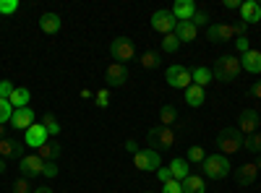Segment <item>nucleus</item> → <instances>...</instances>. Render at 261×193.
I'll return each mask as SVG.
<instances>
[{
    "instance_id": "nucleus-13",
    "label": "nucleus",
    "mask_w": 261,
    "mask_h": 193,
    "mask_svg": "<svg viewBox=\"0 0 261 193\" xmlns=\"http://www.w3.org/2000/svg\"><path fill=\"white\" fill-rule=\"evenodd\" d=\"M105 78H107V84H110V87H125L128 78H130V73H128V68L123 66V63H110V66H107V71H105Z\"/></svg>"
},
{
    "instance_id": "nucleus-24",
    "label": "nucleus",
    "mask_w": 261,
    "mask_h": 193,
    "mask_svg": "<svg viewBox=\"0 0 261 193\" xmlns=\"http://www.w3.org/2000/svg\"><path fill=\"white\" fill-rule=\"evenodd\" d=\"M183 193H206V183H204V178H199V175H188L183 183Z\"/></svg>"
},
{
    "instance_id": "nucleus-42",
    "label": "nucleus",
    "mask_w": 261,
    "mask_h": 193,
    "mask_svg": "<svg viewBox=\"0 0 261 193\" xmlns=\"http://www.w3.org/2000/svg\"><path fill=\"white\" fill-rule=\"evenodd\" d=\"M42 175H45V178H58V175H60V170H58L55 162H45V170H42Z\"/></svg>"
},
{
    "instance_id": "nucleus-19",
    "label": "nucleus",
    "mask_w": 261,
    "mask_h": 193,
    "mask_svg": "<svg viewBox=\"0 0 261 193\" xmlns=\"http://www.w3.org/2000/svg\"><path fill=\"white\" fill-rule=\"evenodd\" d=\"M167 167H170V173H172V180H178V183H183V180L191 175V164H188V159H183V157H175Z\"/></svg>"
},
{
    "instance_id": "nucleus-30",
    "label": "nucleus",
    "mask_w": 261,
    "mask_h": 193,
    "mask_svg": "<svg viewBox=\"0 0 261 193\" xmlns=\"http://www.w3.org/2000/svg\"><path fill=\"white\" fill-rule=\"evenodd\" d=\"M157 66H160V55L151 52V50H146V52L141 55V68L151 71V68H157Z\"/></svg>"
},
{
    "instance_id": "nucleus-36",
    "label": "nucleus",
    "mask_w": 261,
    "mask_h": 193,
    "mask_svg": "<svg viewBox=\"0 0 261 193\" xmlns=\"http://www.w3.org/2000/svg\"><path fill=\"white\" fill-rule=\"evenodd\" d=\"M217 32H220V42H230V39H235V29H232V24H217Z\"/></svg>"
},
{
    "instance_id": "nucleus-41",
    "label": "nucleus",
    "mask_w": 261,
    "mask_h": 193,
    "mask_svg": "<svg viewBox=\"0 0 261 193\" xmlns=\"http://www.w3.org/2000/svg\"><path fill=\"white\" fill-rule=\"evenodd\" d=\"M162 193H183V185L178 180H167L162 183Z\"/></svg>"
},
{
    "instance_id": "nucleus-40",
    "label": "nucleus",
    "mask_w": 261,
    "mask_h": 193,
    "mask_svg": "<svg viewBox=\"0 0 261 193\" xmlns=\"http://www.w3.org/2000/svg\"><path fill=\"white\" fill-rule=\"evenodd\" d=\"M235 50L241 52V55H246L251 50V39L248 37H235Z\"/></svg>"
},
{
    "instance_id": "nucleus-49",
    "label": "nucleus",
    "mask_w": 261,
    "mask_h": 193,
    "mask_svg": "<svg viewBox=\"0 0 261 193\" xmlns=\"http://www.w3.org/2000/svg\"><path fill=\"white\" fill-rule=\"evenodd\" d=\"M92 97H94V94H92L89 89H81V99H92Z\"/></svg>"
},
{
    "instance_id": "nucleus-10",
    "label": "nucleus",
    "mask_w": 261,
    "mask_h": 193,
    "mask_svg": "<svg viewBox=\"0 0 261 193\" xmlns=\"http://www.w3.org/2000/svg\"><path fill=\"white\" fill-rule=\"evenodd\" d=\"M18 170L24 178H37V175H42V170H45V159L39 154H24L18 159Z\"/></svg>"
},
{
    "instance_id": "nucleus-27",
    "label": "nucleus",
    "mask_w": 261,
    "mask_h": 193,
    "mask_svg": "<svg viewBox=\"0 0 261 193\" xmlns=\"http://www.w3.org/2000/svg\"><path fill=\"white\" fill-rule=\"evenodd\" d=\"M178 120V110L172 104H165L162 110H160V125H165V128H170L172 123Z\"/></svg>"
},
{
    "instance_id": "nucleus-4",
    "label": "nucleus",
    "mask_w": 261,
    "mask_h": 193,
    "mask_svg": "<svg viewBox=\"0 0 261 193\" xmlns=\"http://www.w3.org/2000/svg\"><path fill=\"white\" fill-rule=\"evenodd\" d=\"M201 167H204V175L209 180H222L230 175V159L225 154H206Z\"/></svg>"
},
{
    "instance_id": "nucleus-18",
    "label": "nucleus",
    "mask_w": 261,
    "mask_h": 193,
    "mask_svg": "<svg viewBox=\"0 0 261 193\" xmlns=\"http://www.w3.org/2000/svg\"><path fill=\"white\" fill-rule=\"evenodd\" d=\"M241 68L246 73H261V52L258 50H248L246 55H241Z\"/></svg>"
},
{
    "instance_id": "nucleus-38",
    "label": "nucleus",
    "mask_w": 261,
    "mask_h": 193,
    "mask_svg": "<svg viewBox=\"0 0 261 193\" xmlns=\"http://www.w3.org/2000/svg\"><path fill=\"white\" fill-rule=\"evenodd\" d=\"M191 21H193L196 29H199V26H209V13H206V11H196Z\"/></svg>"
},
{
    "instance_id": "nucleus-50",
    "label": "nucleus",
    "mask_w": 261,
    "mask_h": 193,
    "mask_svg": "<svg viewBox=\"0 0 261 193\" xmlns=\"http://www.w3.org/2000/svg\"><path fill=\"white\" fill-rule=\"evenodd\" d=\"M3 173H6V159L0 157V175H3Z\"/></svg>"
},
{
    "instance_id": "nucleus-8",
    "label": "nucleus",
    "mask_w": 261,
    "mask_h": 193,
    "mask_svg": "<svg viewBox=\"0 0 261 193\" xmlns=\"http://www.w3.org/2000/svg\"><path fill=\"white\" fill-rule=\"evenodd\" d=\"M165 78H167V84L170 87H175V89H188L191 84H193V78H191V71L186 68V66H170L167 71H165Z\"/></svg>"
},
{
    "instance_id": "nucleus-39",
    "label": "nucleus",
    "mask_w": 261,
    "mask_h": 193,
    "mask_svg": "<svg viewBox=\"0 0 261 193\" xmlns=\"http://www.w3.org/2000/svg\"><path fill=\"white\" fill-rule=\"evenodd\" d=\"M13 89H16V84L8 81V78H3V81H0V99H8L13 94Z\"/></svg>"
},
{
    "instance_id": "nucleus-2",
    "label": "nucleus",
    "mask_w": 261,
    "mask_h": 193,
    "mask_svg": "<svg viewBox=\"0 0 261 193\" xmlns=\"http://www.w3.org/2000/svg\"><path fill=\"white\" fill-rule=\"evenodd\" d=\"M217 149H220V154H225V157L241 152V149H243V133L238 131V125L222 128L220 136H217Z\"/></svg>"
},
{
    "instance_id": "nucleus-37",
    "label": "nucleus",
    "mask_w": 261,
    "mask_h": 193,
    "mask_svg": "<svg viewBox=\"0 0 261 193\" xmlns=\"http://www.w3.org/2000/svg\"><path fill=\"white\" fill-rule=\"evenodd\" d=\"M18 11V0H0V13L3 16H11Z\"/></svg>"
},
{
    "instance_id": "nucleus-26",
    "label": "nucleus",
    "mask_w": 261,
    "mask_h": 193,
    "mask_svg": "<svg viewBox=\"0 0 261 193\" xmlns=\"http://www.w3.org/2000/svg\"><path fill=\"white\" fill-rule=\"evenodd\" d=\"M204 99H206V92H204L201 87L191 84V87L186 89V102H188L191 107H201V104H204Z\"/></svg>"
},
{
    "instance_id": "nucleus-35",
    "label": "nucleus",
    "mask_w": 261,
    "mask_h": 193,
    "mask_svg": "<svg viewBox=\"0 0 261 193\" xmlns=\"http://www.w3.org/2000/svg\"><path fill=\"white\" fill-rule=\"evenodd\" d=\"M32 190H34V188H32L29 178L21 175V178H16V180H13V193H32Z\"/></svg>"
},
{
    "instance_id": "nucleus-6",
    "label": "nucleus",
    "mask_w": 261,
    "mask_h": 193,
    "mask_svg": "<svg viewBox=\"0 0 261 193\" xmlns=\"http://www.w3.org/2000/svg\"><path fill=\"white\" fill-rule=\"evenodd\" d=\"M110 55L118 60V63H125V60H134L136 55V45L130 37H118L110 42Z\"/></svg>"
},
{
    "instance_id": "nucleus-45",
    "label": "nucleus",
    "mask_w": 261,
    "mask_h": 193,
    "mask_svg": "<svg viewBox=\"0 0 261 193\" xmlns=\"http://www.w3.org/2000/svg\"><path fill=\"white\" fill-rule=\"evenodd\" d=\"M123 146H125V152H128V154H136L139 149H141V146H139L134 139H125V144H123Z\"/></svg>"
},
{
    "instance_id": "nucleus-32",
    "label": "nucleus",
    "mask_w": 261,
    "mask_h": 193,
    "mask_svg": "<svg viewBox=\"0 0 261 193\" xmlns=\"http://www.w3.org/2000/svg\"><path fill=\"white\" fill-rule=\"evenodd\" d=\"M178 47H180V39H178L175 34H165L162 50H165V52H178Z\"/></svg>"
},
{
    "instance_id": "nucleus-14",
    "label": "nucleus",
    "mask_w": 261,
    "mask_h": 193,
    "mask_svg": "<svg viewBox=\"0 0 261 193\" xmlns=\"http://www.w3.org/2000/svg\"><path fill=\"white\" fill-rule=\"evenodd\" d=\"M241 16H243V24L246 26H253L261 21V6L258 0H243L241 3Z\"/></svg>"
},
{
    "instance_id": "nucleus-31",
    "label": "nucleus",
    "mask_w": 261,
    "mask_h": 193,
    "mask_svg": "<svg viewBox=\"0 0 261 193\" xmlns=\"http://www.w3.org/2000/svg\"><path fill=\"white\" fill-rule=\"evenodd\" d=\"M42 125L47 128V133H50V136H58V133H60V123H58V118H55L53 113H47L45 118H42Z\"/></svg>"
},
{
    "instance_id": "nucleus-44",
    "label": "nucleus",
    "mask_w": 261,
    "mask_h": 193,
    "mask_svg": "<svg viewBox=\"0 0 261 193\" xmlns=\"http://www.w3.org/2000/svg\"><path fill=\"white\" fill-rule=\"evenodd\" d=\"M157 178H160V183H167V180H172L170 167H160V170H157Z\"/></svg>"
},
{
    "instance_id": "nucleus-1",
    "label": "nucleus",
    "mask_w": 261,
    "mask_h": 193,
    "mask_svg": "<svg viewBox=\"0 0 261 193\" xmlns=\"http://www.w3.org/2000/svg\"><path fill=\"white\" fill-rule=\"evenodd\" d=\"M241 58H235V55H222L220 60L214 63V68H212V76L217 81H222V84H230L235 81L238 76H241Z\"/></svg>"
},
{
    "instance_id": "nucleus-3",
    "label": "nucleus",
    "mask_w": 261,
    "mask_h": 193,
    "mask_svg": "<svg viewBox=\"0 0 261 193\" xmlns=\"http://www.w3.org/2000/svg\"><path fill=\"white\" fill-rule=\"evenodd\" d=\"M146 141H149V149H154V152H167V149L175 146V131L165 125H154L146 133Z\"/></svg>"
},
{
    "instance_id": "nucleus-15",
    "label": "nucleus",
    "mask_w": 261,
    "mask_h": 193,
    "mask_svg": "<svg viewBox=\"0 0 261 193\" xmlns=\"http://www.w3.org/2000/svg\"><path fill=\"white\" fill-rule=\"evenodd\" d=\"M47 136H50V133H47V128L42 125V123H39V125L34 123V125L29 128V131H27L24 144H27V146H32V149H39V146H45V144H47Z\"/></svg>"
},
{
    "instance_id": "nucleus-47",
    "label": "nucleus",
    "mask_w": 261,
    "mask_h": 193,
    "mask_svg": "<svg viewBox=\"0 0 261 193\" xmlns=\"http://www.w3.org/2000/svg\"><path fill=\"white\" fill-rule=\"evenodd\" d=\"M248 94H251V97H256V99H261V81H256V84H253V87L248 89Z\"/></svg>"
},
{
    "instance_id": "nucleus-12",
    "label": "nucleus",
    "mask_w": 261,
    "mask_h": 193,
    "mask_svg": "<svg viewBox=\"0 0 261 193\" xmlns=\"http://www.w3.org/2000/svg\"><path fill=\"white\" fill-rule=\"evenodd\" d=\"M37 115L32 107H18V110H13L11 115V128H18V131H29V128L34 125Z\"/></svg>"
},
{
    "instance_id": "nucleus-22",
    "label": "nucleus",
    "mask_w": 261,
    "mask_h": 193,
    "mask_svg": "<svg viewBox=\"0 0 261 193\" xmlns=\"http://www.w3.org/2000/svg\"><path fill=\"white\" fill-rule=\"evenodd\" d=\"M175 34L180 42H193L196 39V34H199V29L193 26V21H178V26H175Z\"/></svg>"
},
{
    "instance_id": "nucleus-17",
    "label": "nucleus",
    "mask_w": 261,
    "mask_h": 193,
    "mask_svg": "<svg viewBox=\"0 0 261 193\" xmlns=\"http://www.w3.org/2000/svg\"><path fill=\"white\" fill-rule=\"evenodd\" d=\"M256 178H258V167H256V162H246V164H241V167L235 170V180L241 183V185H253Z\"/></svg>"
},
{
    "instance_id": "nucleus-20",
    "label": "nucleus",
    "mask_w": 261,
    "mask_h": 193,
    "mask_svg": "<svg viewBox=\"0 0 261 193\" xmlns=\"http://www.w3.org/2000/svg\"><path fill=\"white\" fill-rule=\"evenodd\" d=\"M60 26H63V21H60L58 13H42L39 16V29L45 32V34H58Z\"/></svg>"
},
{
    "instance_id": "nucleus-53",
    "label": "nucleus",
    "mask_w": 261,
    "mask_h": 193,
    "mask_svg": "<svg viewBox=\"0 0 261 193\" xmlns=\"http://www.w3.org/2000/svg\"><path fill=\"white\" fill-rule=\"evenodd\" d=\"M146 193H151V190H146Z\"/></svg>"
},
{
    "instance_id": "nucleus-5",
    "label": "nucleus",
    "mask_w": 261,
    "mask_h": 193,
    "mask_svg": "<svg viewBox=\"0 0 261 193\" xmlns=\"http://www.w3.org/2000/svg\"><path fill=\"white\" fill-rule=\"evenodd\" d=\"M134 167L144 170V173H157V170L162 167V157H160V152H154V149H139V152L134 154Z\"/></svg>"
},
{
    "instance_id": "nucleus-28",
    "label": "nucleus",
    "mask_w": 261,
    "mask_h": 193,
    "mask_svg": "<svg viewBox=\"0 0 261 193\" xmlns=\"http://www.w3.org/2000/svg\"><path fill=\"white\" fill-rule=\"evenodd\" d=\"M186 159H188V164H204V159H206V149H204V146H188Z\"/></svg>"
},
{
    "instance_id": "nucleus-16",
    "label": "nucleus",
    "mask_w": 261,
    "mask_h": 193,
    "mask_svg": "<svg viewBox=\"0 0 261 193\" xmlns=\"http://www.w3.org/2000/svg\"><path fill=\"white\" fill-rule=\"evenodd\" d=\"M170 11H172V16H175V21H191L193 13L199 11V8H196L193 0H175Z\"/></svg>"
},
{
    "instance_id": "nucleus-33",
    "label": "nucleus",
    "mask_w": 261,
    "mask_h": 193,
    "mask_svg": "<svg viewBox=\"0 0 261 193\" xmlns=\"http://www.w3.org/2000/svg\"><path fill=\"white\" fill-rule=\"evenodd\" d=\"M11 115H13V107L8 99H0V125H6L11 123Z\"/></svg>"
},
{
    "instance_id": "nucleus-43",
    "label": "nucleus",
    "mask_w": 261,
    "mask_h": 193,
    "mask_svg": "<svg viewBox=\"0 0 261 193\" xmlns=\"http://www.w3.org/2000/svg\"><path fill=\"white\" fill-rule=\"evenodd\" d=\"M206 39H209V42H220V32H217V24H209V26H206Z\"/></svg>"
},
{
    "instance_id": "nucleus-29",
    "label": "nucleus",
    "mask_w": 261,
    "mask_h": 193,
    "mask_svg": "<svg viewBox=\"0 0 261 193\" xmlns=\"http://www.w3.org/2000/svg\"><path fill=\"white\" fill-rule=\"evenodd\" d=\"M243 146L248 149V152H253V154H261V131L246 136V139H243Z\"/></svg>"
},
{
    "instance_id": "nucleus-25",
    "label": "nucleus",
    "mask_w": 261,
    "mask_h": 193,
    "mask_svg": "<svg viewBox=\"0 0 261 193\" xmlns=\"http://www.w3.org/2000/svg\"><path fill=\"white\" fill-rule=\"evenodd\" d=\"M191 78H193V84L196 87H206V84H212L214 81V76H212V68H206V66H199V68H193L191 71Z\"/></svg>"
},
{
    "instance_id": "nucleus-34",
    "label": "nucleus",
    "mask_w": 261,
    "mask_h": 193,
    "mask_svg": "<svg viewBox=\"0 0 261 193\" xmlns=\"http://www.w3.org/2000/svg\"><path fill=\"white\" fill-rule=\"evenodd\" d=\"M94 104L99 107V110H107V107H110V89H99L94 94Z\"/></svg>"
},
{
    "instance_id": "nucleus-48",
    "label": "nucleus",
    "mask_w": 261,
    "mask_h": 193,
    "mask_svg": "<svg viewBox=\"0 0 261 193\" xmlns=\"http://www.w3.org/2000/svg\"><path fill=\"white\" fill-rule=\"evenodd\" d=\"M32 193H53V188H47V185H42V188H34Z\"/></svg>"
},
{
    "instance_id": "nucleus-46",
    "label": "nucleus",
    "mask_w": 261,
    "mask_h": 193,
    "mask_svg": "<svg viewBox=\"0 0 261 193\" xmlns=\"http://www.w3.org/2000/svg\"><path fill=\"white\" fill-rule=\"evenodd\" d=\"M227 11H241V0H225V3H222Z\"/></svg>"
},
{
    "instance_id": "nucleus-9",
    "label": "nucleus",
    "mask_w": 261,
    "mask_h": 193,
    "mask_svg": "<svg viewBox=\"0 0 261 193\" xmlns=\"http://www.w3.org/2000/svg\"><path fill=\"white\" fill-rule=\"evenodd\" d=\"M258 125H261V115H258V110H253V107L243 110L241 118H238V131L243 133V139L251 136V133H256V131H258Z\"/></svg>"
},
{
    "instance_id": "nucleus-21",
    "label": "nucleus",
    "mask_w": 261,
    "mask_h": 193,
    "mask_svg": "<svg viewBox=\"0 0 261 193\" xmlns=\"http://www.w3.org/2000/svg\"><path fill=\"white\" fill-rule=\"evenodd\" d=\"M37 154L45 159V162H55V159L63 154V144H60V141H47L45 146L37 149Z\"/></svg>"
},
{
    "instance_id": "nucleus-23",
    "label": "nucleus",
    "mask_w": 261,
    "mask_h": 193,
    "mask_svg": "<svg viewBox=\"0 0 261 193\" xmlns=\"http://www.w3.org/2000/svg\"><path fill=\"white\" fill-rule=\"evenodd\" d=\"M29 99H32V92H29L27 87H16L13 94L8 97V102H11L13 110H18V107H29Z\"/></svg>"
},
{
    "instance_id": "nucleus-52",
    "label": "nucleus",
    "mask_w": 261,
    "mask_h": 193,
    "mask_svg": "<svg viewBox=\"0 0 261 193\" xmlns=\"http://www.w3.org/2000/svg\"><path fill=\"white\" fill-rule=\"evenodd\" d=\"M256 167H258V170H261V157H258V159H256Z\"/></svg>"
},
{
    "instance_id": "nucleus-11",
    "label": "nucleus",
    "mask_w": 261,
    "mask_h": 193,
    "mask_svg": "<svg viewBox=\"0 0 261 193\" xmlns=\"http://www.w3.org/2000/svg\"><path fill=\"white\" fill-rule=\"evenodd\" d=\"M24 149L27 144L24 141H18V139H0V157L3 159H21L24 157Z\"/></svg>"
},
{
    "instance_id": "nucleus-7",
    "label": "nucleus",
    "mask_w": 261,
    "mask_h": 193,
    "mask_svg": "<svg viewBox=\"0 0 261 193\" xmlns=\"http://www.w3.org/2000/svg\"><path fill=\"white\" fill-rule=\"evenodd\" d=\"M175 26H178V21H175V16H172V11L160 8V11L151 13V29H154V32L172 34V32H175Z\"/></svg>"
},
{
    "instance_id": "nucleus-51",
    "label": "nucleus",
    "mask_w": 261,
    "mask_h": 193,
    "mask_svg": "<svg viewBox=\"0 0 261 193\" xmlns=\"http://www.w3.org/2000/svg\"><path fill=\"white\" fill-rule=\"evenodd\" d=\"M0 139H6V125H0Z\"/></svg>"
}]
</instances>
